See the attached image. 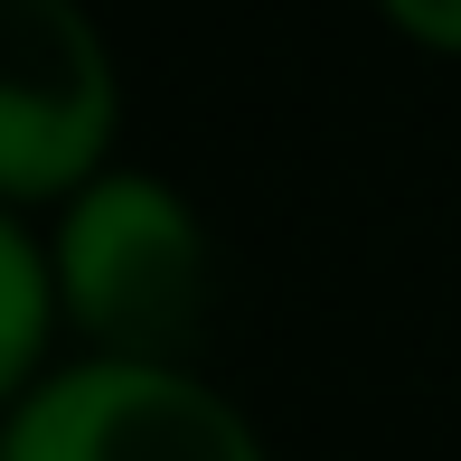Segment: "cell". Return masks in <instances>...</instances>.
Masks as SVG:
<instances>
[{"mask_svg":"<svg viewBox=\"0 0 461 461\" xmlns=\"http://www.w3.org/2000/svg\"><path fill=\"white\" fill-rule=\"evenodd\" d=\"M48 274L57 311L104 358L179 367V339L207 321V226L160 170H95L86 188H67Z\"/></svg>","mask_w":461,"mask_h":461,"instance_id":"cell-1","label":"cell"},{"mask_svg":"<svg viewBox=\"0 0 461 461\" xmlns=\"http://www.w3.org/2000/svg\"><path fill=\"white\" fill-rule=\"evenodd\" d=\"M0 461H264L236 395L160 358L38 367L0 414Z\"/></svg>","mask_w":461,"mask_h":461,"instance_id":"cell-2","label":"cell"},{"mask_svg":"<svg viewBox=\"0 0 461 461\" xmlns=\"http://www.w3.org/2000/svg\"><path fill=\"white\" fill-rule=\"evenodd\" d=\"M122 86L86 0H0V198H67L104 170Z\"/></svg>","mask_w":461,"mask_h":461,"instance_id":"cell-3","label":"cell"},{"mask_svg":"<svg viewBox=\"0 0 461 461\" xmlns=\"http://www.w3.org/2000/svg\"><path fill=\"white\" fill-rule=\"evenodd\" d=\"M57 321V274H48V245L10 217L0 198V395H19L38 376V348H48Z\"/></svg>","mask_w":461,"mask_h":461,"instance_id":"cell-4","label":"cell"},{"mask_svg":"<svg viewBox=\"0 0 461 461\" xmlns=\"http://www.w3.org/2000/svg\"><path fill=\"white\" fill-rule=\"evenodd\" d=\"M386 19H405L433 48H461V0H386Z\"/></svg>","mask_w":461,"mask_h":461,"instance_id":"cell-5","label":"cell"}]
</instances>
